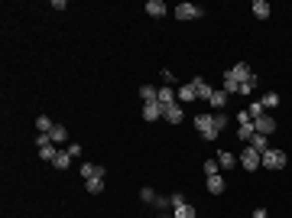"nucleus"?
<instances>
[{"mask_svg": "<svg viewBox=\"0 0 292 218\" xmlns=\"http://www.w3.org/2000/svg\"><path fill=\"white\" fill-rule=\"evenodd\" d=\"M263 163H260V153L253 147H240V156H237V169H247V173H256Z\"/></svg>", "mask_w": 292, "mask_h": 218, "instance_id": "nucleus-1", "label": "nucleus"}, {"mask_svg": "<svg viewBox=\"0 0 292 218\" xmlns=\"http://www.w3.org/2000/svg\"><path fill=\"white\" fill-rule=\"evenodd\" d=\"M195 131H198L201 140H208V144L218 140V131H214V118H211V114H198V118H195Z\"/></svg>", "mask_w": 292, "mask_h": 218, "instance_id": "nucleus-2", "label": "nucleus"}, {"mask_svg": "<svg viewBox=\"0 0 292 218\" xmlns=\"http://www.w3.org/2000/svg\"><path fill=\"white\" fill-rule=\"evenodd\" d=\"M260 163H263L266 169H282V166L289 163V153H286V150H276V147H269L266 153L260 156Z\"/></svg>", "mask_w": 292, "mask_h": 218, "instance_id": "nucleus-3", "label": "nucleus"}, {"mask_svg": "<svg viewBox=\"0 0 292 218\" xmlns=\"http://www.w3.org/2000/svg\"><path fill=\"white\" fill-rule=\"evenodd\" d=\"M172 13H176V20H198V17H201V13H205V10H201L198 4H189V0H185V4H179V7H176V10H172Z\"/></svg>", "mask_w": 292, "mask_h": 218, "instance_id": "nucleus-4", "label": "nucleus"}, {"mask_svg": "<svg viewBox=\"0 0 292 218\" xmlns=\"http://www.w3.org/2000/svg\"><path fill=\"white\" fill-rule=\"evenodd\" d=\"M176 101H179V104H192V101H198V91H195V88H192V81H185V85H179L176 88Z\"/></svg>", "mask_w": 292, "mask_h": 218, "instance_id": "nucleus-5", "label": "nucleus"}, {"mask_svg": "<svg viewBox=\"0 0 292 218\" xmlns=\"http://www.w3.org/2000/svg\"><path fill=\"white\" fill-rule=\"evenodd\" d=\"M253 127H256V134H263V137H269V134L276 131V118H273V114H260V118L253 121Z\"/></svg>", "mask_w": 292, "mask_h": 218, "instance_id": "nucleus-6", "label": "nucleus"}, {"mask_svg": "<svg viewBox=\"0 0 292 218\" xmlns=\"http://www.w3.org/2000/svg\"><path fill=\"white\" fill-rule=\"evenodd\" d=\"M163 118L169 121V124H182V121H185V107H182V104H179V101H176V104L163 107Z\"/></svg>", "mask_w": 292, "mask_h": 218, "instance_id": "nucleus-7", "label": "nucleus"}, {"mask_svg": "<svg viewBox=\"0 0 292 218\" xmlns=\"http://www.w3.org/2000/svg\"><path fill=\"white\" fill-rule=\"evenodd\" d=\"M49 140H52L55 147H68V127H65V124H52V131H49Z\"/></svg>", "mask_w": 292, "mask_h": 218, "instance_id": "nucleus-8", "label": "nucleus"}, {"mask_svg": "<svg viewBox=\"0 0 292 218\" xmlns=\"http://www.w3.org/2000/svg\"><path fill=\"white\" fill-rule=\"evenodd\" d=\"M78 173H81V179H94V176H104V179H107V169L97 166V163H81Z\"/></svg>", "mask_w": 292, "mask_h": 218, "instance_id": "nucleus-9", "label": "nucleus"}, {"mask_svg": "<svg viewBox=\"0 0 292 218\" xmlns=\"http://www.w3.org/2000/svg\"><path fill=\"white\" fill-rule=\"evenodd\" d=\"M192 88H195V91H198V98H201V101H211V94H214V88H211V85H208V81H205V78H201V75H195V78H192Z\"/></svg>", "mask_w": 292, "mask_h": 218, "instance_id": "nucleus-10", "label": "nucleus"}, {"mask_svg": "<svg viewBox=\"0 0 292 218\" xmlns=\"http://www.w3.org/2000/svg\"><path fill=\"white\" fill-rule=\"evenodd\" d=\"M227 101H231V94L221 91V88H214V94H211V101H208V104H211V111H224Z\"/></svg>", "mask_w": 292, "mask_h": 218, "instance_id": "nucleus-11", "label": "nucleus"}, {"mask_svg": "<svg viewBox=\"0 0 292 218\" xmlns=\"http://www.w3.org/2000/svg\"><path fill=\"white\" fill-rule=\"evenodd\" d=\"M205 186H208V192H211V195H221V192H224V189H227V182H224V176H208V179H205Z\"/></svg>", "mask_w": 292, "mask_h": 218, "instance_id": "nucleus-12", "label": "nucleus"}, {"mask_svg": "<svg viewBox=\"0 0 292 218\" xmlns=\"http://www.w3.org/2000/svg\"><path fill=\"white\" fill-rule=\"evenodd\" d=\"M159 118H163V104H159V101L143 104V121H159Z\"/></svg>", "mask_w": 292, "mask_h": 218, "instance_id": "nucleus-13", "label": "nucleus"}, {"mask_svg": "<svg viewBox=\"0 0 292 218\" xmlns=\"http://www.w3.org/2000/svg\"><path fill=\"white\" fill-rule=\"evenodd\" d=\"M227 72H231V75H234V78H237V81H247V78H253V69H250L247 62H237V65H234V69H227Z\"/></svg>", "mask_w": 292, "mask_h": 218, "instance_id": "nucleus-14", "label": "nucleus"}, {"mask_svg": "<svg viewBox=\"0 0 292 218\" xmlns=\"http://www.w3.org/2000/svg\"><path fill=\"white\" fill-rule=\"evenodd\" d=\"M240 85H243V81H237L231 72H224V85H221V91H227V94H240Z\"/></svg>", "mask_w": 292, "mask_h": 218, "instance_id": "nucleus-15", "label": "nucleus"}, {"mask_svg": "<svg viewBox=\"0 0 292 218\" xmlns=\"http://www.w3.org/2000/svg\"><path fill=\"white\" fill-rule=\"evenodd\" d=\"M253 137H256V127H253V121H250V124H237V140L250 144Z\"/></svg>", "mask_w": 292, "mask_h": 218, "instance_id": "nucleus-16", "label": "nucleus"}, {"mask_svg": "<svg viewBox=\"0 0 292 218\" xmlns=\"http://www.w3.org/2000/svg\"><path fill=\"white\" fill-rule=\"evenodd\" d=\"M143 10L150 13V17H156V20H159V17H163L166 10H169V7H166L163 0H146V7H143Z\"/></svg>", "mask_w": 292, "mask_h": 218, "instance_id": "nucleus-17", "label": "nucleus"}, {"mask_svg": "<svg viewBox=\"0 0 292 218\" xmlns=\"http://www.w3.org/2000/svg\"><path fill=\"white\" fill-rule=\"evenodd\" d=\"M279 94H276V91H266V94H263V98H260V104H263V111H276V107H279Z\"/></svg>", "mask_w": 292, "mask_h": 218, "instance_id": "nucleus-18", "label": "nucleus"}, {"mask_svg": "<svg viewBox=\"0 0 292 218\" xmlns=\"http://www.w3.org/2000/svg\"><path fill=\"white\" fill-rule=\"evenodd\" d=\"M250 10H253V17H256V20H269V13H273L266 0H253V7H250Z\"/></svg>", "mask_w": 292, "mask_h": 218, "instance_id": "nucleus-19", "label": "nucleus"}, {"mask_svg": "<svg viewBox=\"0 0 292 218\" xmlns=\"http://www.w3.org/2000/svg\"><path fill=\"white\" fill-rule=\"evenodd\" d=\"M172 218H198V212H195V205L182 202V205H176V208H172Z\"/></svg>", "mask_w": 292, "mask_h": 218, "instance_id": "nucleus-20", "label": "nucleus"}, {"mask_svg": "<svg viewBox=\"0 0 292 218\" xmlns=\"http://www.w3.org/2000/svg\"><path fill=\"white\" fill-rule=\"evenodd\" d=\"M85 192L101 195L104 192V176H94V179H85Z\"/></svg>", "mask_w": 292, "mask_h": 218, "instance_id": "nucleus-21", "label": "nucleus"}, {"mask_svg": "<svg viewBox=\"0 0 292 218\" xmlns=\"http://www.w3.org/2000/svg\"><path fill=\"white\" fill-rule=\"evenodd\" d=\"M59 150H62V147H55V144H43V147H39V160L52 163L55 156H59Z\"/></svg>", "mask_w": 292, "mask_h": 218, "instance_id": "nucleus-22", "label": "nucleus"}, {"mask_svg": "<svg viewBox=\"0 0 292 218\" xmlns=\"http://www.w3.org/2000/svg\"><path fill=\"white\" fill-rule=\"evenodd\" d=\"M218 163H221V169H234V166H237V156H234L231 150H221V153H218Z\"/></svg>", "mask_w": 292, "mask_h": 218, "instance_id": "nucleus-23", "label": "nucleus"}, {"mask_svg": "<svg viewBox=\"0 0 292 218\" xmlns=\"http://www.w3.org/2000/svg\"><path fill=\"white\" fill-rule=\"evenodd\" d=\"M52 166H55V169H68V166H72V153L62 147V150H59V156L52 160Z\"/></svg>", "mask_w": 292, "mask_h": 218, "instance_id": "nucleus-24", "label": "nucleus"}, {"mask_svg": "<svg viewBox=\"0 0 292 218\" xmlns=\"http://www.w3.org/2000/svg\"><path fill=\"white\" fill-rule=\"evenodd\" d=\"M159 104L163 107L176 104V88H159Z\"/></svg>", "mask_w": 292, "mask_h": 218, "instance_id": "nucleus-25", "label": "nucleus"}, {"mask_svg": "<svg viewBox=\"0 0 292 218\" xmlns=\"http://www.w3.org/2000/svg\"><path fill=\"white\" fill-rule=\"evenodd\" d=\"M247 147H253V150H256V153H260V156H263V153H266V150H269V140H266V137H263V134H256V137H253V140H250V144H247Z\"/></svg>", "mask_w": 292, "mask_h": 218, "instance_id": "nucleus-26", "label": "nucleus"}, {"mask_svg": "<svg viewBox=\"0 0 292 218\" xmlns=\"http://www.w3.org/2000/svg\"><path fill=\"white\" fill-rule=\"evenodd\" d=\"M140 98H143V104H150V101H159V88L143 85V88H140Z\"/></svg>", "mask_w": 292, "mask_h": 218, "instance_id": "nucleus-27", "label": "nucleus"}, {"mask_svg": "<svg viewBox=\"0 0 292 218\" xmlns=\"http://www.w3.org/2000/svg\"><path fill=\"white\" fill-rule=\"evenodd\" d=\"M52 124H55V121L49 118V114H39V118H36V131L39 134H49V131H52Z\"/></svg>", "mask_w": 292, "mask_h": 218, "instance_id": "nucleus-28", "label": "nucleus"}, {"mask_svg": "<svg viewBox=\"0 0 292 218\" xmlns=\"http://www.w3.org/2000/svg\"><path fill=\"white\" fill-rule=\"evenodd\" d=\"M201 169H205V179H208V176H218L221 173V163L218 160H205V166H201Z\"/></svg>", "mask_w": 292, "mask_h": 218, "instance_id": "nucleus-29", "label": "nucleus"}, {"mask_svg": "<svg viewBox=\"0 0 292 218\" xmlns=\"http://www.w3.org/2000/svg\"><path fill=\"white\" fill-rule=\"evenodd\" d=\"M153 205H156L159 212H172V199H169V195H156V202H153Z\"/></svg>", "mask_w": 292, "mask_h": 218, "instance_id": "nucleus-30", "label": "nucleus"}, {"mask_svg": "<svg viewBox=\"0 0 292 218\" xmlns=\"http://www.w3.org/2000/svg\"><path fill=\"white\" fill-rule=\"evenodd\" d=\"M253 91H256V75H253V78H247V81L240 85V94H243V98H250Z\"/></svg>", "mask_w": 292, "mask_h": 218, "instance_id": "nucleus-31", "label": "nucleus"}, {"mask_svg": "<svg viewBox=\"0 0 292 218\" xmlns=\"http://www.w3.org/2000/svg\"><path fill=\"white\" fill-rule=\"evenodd\" d=\"M211 118H214V131L221 134V131L227 127V114H224V111H218V114H211Z\"/></svg>", "mask_w": 292, "mask_h": 218, "instance_id": "nucleus-32", "label": "nucleus"}, {"mask_svg": "<svg viewBox=\"0 0 292 218\" xmlns=\"http://www.w3.org/2000/svg\"><path fill=\"white\" fill-rule=\"evenodd\" d=\"M140 199L146 202V205H153V202H156V192H153L150 186H143V189H140Z\"/></svg>", "mask_w": 292, "mask_h": 218, "instance_id": "nucleus-33", "label": "nucleus"}, {"mask_svg": "<svg viewBox=\"0 0 292 218\" xmlns=\"http://www.w3.org/2000/svg\"><path fill=\"white\" fill-rule=\"evenodd\" d=\"M247 111H250V118H253V121H256V118H260V114H266V111H263V104H260V98H256V101H253V104H250V107H247Z\"/></svg>", "mask_w": 292, "mask_h": 218, "instance_id": "nucleus-34", "label": "nucleus"}, {"mask_svg": "<svg viewBox=\"0 0 292 218\" xmlns=\"http://www.w3.org/2000/svg\"><path fill=\"white\" fill-rule=\"evenodd\" d=\"M65 150H68V153H72V160H75V156H81V144H68Z\"/></svg>", "mask_w": 292, "mask_h": 218, "instance_id": "nucleus-35", "label": "nucleus"}, {"mask_svg": "<svg viewBox=\"0 0 292 218\" xmlns=\"http://www.w3.org/2000/svg\"><path fill=\"white\" fill-rule=\"evenodd\" d=\"M169 199H172V208H176V205H182V202H185V195H182V192H172Z\"/></svg>", "mask_w": 292, "mask_h": 218, "instance_id": "nucleus-36", "label": "nucleus"}, {"mask_svg": "<svg viewBox=\"0 0 292 218\" xmlns=\"http://www.w3.org/2000/svg\"><path fill=\"white\" fill-rule=\"evenodd\" d=\"M250 218H269V215H266V208H253V215H250Z\"/></svg>", "mask_w": 292, "mask_h": 218, "instance_id": "nucleus-37", "label": "nucleus"}, {"mask_svg": "<svg viewBox=\"0 0 292 218\" xmlns=\"http://www.w3.org/2000/svg\"><path fill=\"white\" fill-rule=\"evenodd\" d=\"M169 218H172V215H169Z\"/></svg>", "mask_w": 292, "mask_h": 218, "instance_id": "nucleus-38", "label": "nucleus"}]
</instances>
